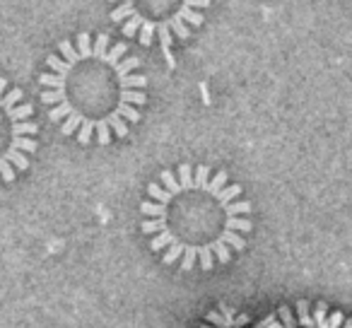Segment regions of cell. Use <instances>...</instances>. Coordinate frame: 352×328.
Instances as JSON below:
<instances>
[{
  "label": "cell",
  "mask_w": 352,
  "mask_h": 328,
  "mask_svg": "<svg viewBox=\"0 0 352 328\" xmlns=\"http://www.w3.org/2000/svg\"><path fill=\"white\" fill-rule=\"evenodd\" d=\"M140 230L164 265L179 270H210L230 263L246 249L254 222L251 201L241 184H232L227 169L208 164H179L164 169L160 182L147 186L140 203Z\"/></svg>",
  "instance_id": "obj_1"
},
{
  "label": "cell",
  "mask_w": 352,
  "mask_h": 328,
  "mask_svg": "<svg viewBox=\"0 0 352 328\" xmlns=\"http://www.w3.org/2000/svg\"><path fill=\"white\" fill-rule=\"evenodd\" d=\"M46 65L49 73L39 75L41 104L60 133L75 135L82 147L111 145L140 121L147 78L138 73L140 61L123 41H111L107 32H80L75 41H60Z\"/></svg>",
  "instance_id": "obj_2"
},
{
  "label": "cell",
  "mask_w": 352,
  "mask_h": 328,
  "mask_svg": "<svg viewBox=\"0 0 352 328\" xmlns=\"http://www.w3.org/2000/svg\"><path fill=\"white\" fill-rule=\"evenodd\" d=\"M208 8V0H126L113 8L111 22H116L126 36H138L142 46H152L157 39L166 65L174 68L171 46L176 39H188L191 32L206 22L203 10Z\"/></svg>",
  "instance_id": "obj_3"
},
{
  "label": "cell",
  "mask_w": 352,
  "mask_h": 328,
  "mask_svg": "<svg viewBox=\"0 0 352 328\" xmlns=\"http://www.w3.org/2000/svg\"><path fill=\"white\" fill-rule=\"evenodd\" d=\"M39 126L34 109L25 102L20 87H10L0 78V184H12L17 174L27 172L36 155Z\"/></svg>",
  "instance_id": "obj_4"
},
{
  "label": "cell",
  "mask_w": 352,
  "mask_h": 328,
  "mask_svg": "<svg viewBox=\"0 0 352 328\" xmlns=\"http://www.w3.org/2000/svg\"><path fill=\"white\" fill-rule=\"evenodd\" d=\"M258 328H352V318L342 311H331L326 302L299 299L294 307H280L263 318Z\"/></svg>",
  "instance_id": "obj_5"
},
{
  "label": "cell",
  "mask_w": 352,
  "mask_h": 328,
  "mask_svg": "<svg viewBox=\"0 0 352 328\" xmlns=\"http://www.w3.org/2000/svg\"><path fill=\"white\" fill-rule=\"evenodd\" d=\"M203 328H251V326H249V318H246L244 314L227 307V304H220V307L212 309V311L206 316V326Z\"/></svg>",
  "instance_id": "obj_6"
}]
</instances>
